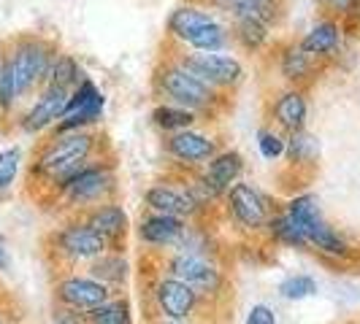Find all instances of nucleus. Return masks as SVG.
<instances>
[{
  "label": "nucleus",
  "instance_id": "40",
  "mask_svg": "<svg viewBox=\"0 0 360 324\" xmlns=\"http://www.w3.org/2000/svg\"><path fill=\"white\" fill-rule=\"evenodd\" d=\"M0 324H8V316H6V311L0 308Z\"/></svg>",
  "mask_w": 360,
  "mask_h": 324
},
{
  "label": "nucleus",
  "instance_id": "31",
  "mask_svg": "<svg viewBox=\"0 0 360 324\" xmlns=\"http://www.w3.org/2000/svg\"><path fill=\"white\" fill-rule=\"evenodd\" d=\"M266 227H269L271 238H274L276 243L290 246V249H309V243H307V238H304V233H301V227H298L288 214L271 216Z\"/></svg>",
  "mask_w": 360,
  "mask_h": 324
},
{
  "label": "nucleus",
  "instance_id": "17",
  "mask_svg": "<svg viewBox=\"0 0 360 324\" xmlns=\"http://www.w3.org/2000/svg\"><path fill=\"white\" fill-rule=\"evenodd\" d=\"M342 38H344L342 22H336L333 17H325L309 27L307 36L298 41V46L307 54H311L314 60H328V57L339 54Z\"/></svg>",
  "mask_w": 360,
  "mask_h": 324
},
{
  "label": "nucleus",
  "instance_id": "16",
  "mask_svg": "<svg viewBox=\"0 0 360 324\" xmlns=\"http://www.w3.org/2000/svg\"><path fill=\"white\" fill-rule=\"evenodd\" d=\"M165 151L176 162H184V165H206L219 149H217V141L212 135L190 127V130H179V133L165 135Z\"/></svg>",
  "mask_w": 360,
  "mask_h": 324
},
{
  "label": "nucleus",
  "instance_id": "5",
  "mask_svg": "<svg viewBox=\"0 0 360 324\" xmlns=\"http://www.w3.org/2000/svg\"><path fill=\"white\" fill-rule=\"evenodd\" d=\"M285 214L301 227V233L307 238L309 249L314 252H323L328 257H349V246L342 235L336 233L328 222L320 214V203L311 192H304V195H295V198L288 203V211Z\"/></svg>",
  "mask_w": 360,
  "mask_h": 324
},
{
  "label": "nucleus",
  "instance_id": "25",
  "mask_svg": "<svg viewBox=\"0 0 360 324\" xmlns=\"http://www.w3.org/2000/svg\"><path fill=\"white\" fill-rule=\"evenodd\" d=\"M231 36H233V41L244 49V52H260V49L269 43L271 27L266 25V22H260V19L236 17Z\"/></svg>",
  "mask_w": 360,
  "mask_h": 324
},
{
  "label": "nucleus",
  "instance_id": "11",
  "mask_svg": "<svg viewBox=\"0 0 360 324\" xmlns=\"http://www.w3.org/2000/svg\"><path fill=\"white\" fill-rule=\"evenodd\" d=\"M108 300H111V287L92 276H65L54 284V303L82 313H90L92 308L103 306Z\"/></svg>",
  "mask_w": 360,
  "mask_h": 324
},
{
  "label": "nucleus",
  "instance_id": "26",
  "mask_svg": "<svg viewBox=\"0 0 360 324\" xmlns=\"http://www.w3.org/2000/svg\"><path fill=\"white\" fill-rule=\"evenodd\" d=\"M87 76L82 71V65H79V60L73 57V54H57L52 62V68H49V76H46V84H52V87H63V90H76L82 81H84Z\"/></svg>",
  "mask_w": 360,
  "mask_h": 324
},
{
  "label": "nucleus",
  "instance_id": "41",
  "mask_svg": "<svg viewBox=\"0 0 360 324\" xmlns=\"http://www.w3.org/2000/svg\"><path fill=\"white\" fill-rule=\"evenodd\" d=\"M160 324H187V322H171V319H162Z\"/></svg>",
  "mask_w": 360,
  "mask_h": 324
},
{
  "label": "nucleus",
  "instance_id": "14",
  "mask_svg": "<svg viewBox=\"0 0 360 324\" xmlns=\"http://www.w3.org/2000/svg\"><path fill=\"white\" fill-rule=\"evenodd\" d=\"M165 270H168V276L190 284L198 292H219V287H222V273L217 270V265H212L209 259H203L198 254H174L165 262Z\"/></svg>",
  "mask_w": 360,
  "mask_h": 324
},
{
  "label": "nucleus",
  "instance_id": "28",
  "mask_svg": "<svg viewBox=\"0 0 360 324\" xmlns=\"http://www.w3.org/2000/svg\"><path fill=\"white\" fill-rule=\"evenodd\" d=\"M184 43H187L193 52H222V49L231 43V33H228L225 25H219V22L214 19V22H209V25L198 27Z\"/></svg>",
  "mask_w": 360,
  "mask_h": 324
},
{
  "label": "nucleus",
  "instance_id": "37",
  "mask_svg": "<svg viewBox=\"0 0 360 324\" xmlns=\"http://www.w3.org/2000/svg\"><path fill=\"white\" fill-rule=\"evenodd\" d=\"M52 322L54 324H87V313L73 311V308H68V306H60V303H54Z\"/></svg>",
  "mask_w": 360,
  "mask_h": 324
},
{
  "label": "nucleus",
  "instance_id": "22",
  "mask_svg": "<svg viewBox=\"0 0 360 324\" xmlns=\"http://www.w3.org/2000/svg\"><path fill=\"white\" fill-rule=\"evenodd\" d=\"M217 8L228 11L231 17H252L274 27L282 14V0H212Z\"/></svg>",
  "mask_w": 360,
  "mask_h": 324
},
{
  "label": "nucleus",
  "instance_id": "42",
  "mask_svg": "<svg viewBox=\"0 0 360 324\" xmlns=\"http://www.w3.org/2000/svg\"><path fill=\"white\" fill-rule=\"evenodd\" d=\"M3 52H6V43H0V62H3Z\"/></svg>",
  "mask_w": 360,
  "mask_h": 324
},
{
  "label": "nucleus",
  "instance_id": "2",
  "mask_svg": "<svg viewBox=\"0 0 360 324\" xmlns=\"http://www.w3.org/2000/svg\"><path fill=\"white\" fill-rule=\"evenodd\" d=\"M6 54L11 60V68L17 76L22 97L38 92L46 84V76L52 68L54 57L60 54L57 43L36 33H22L6 43Z\"/></svg>",
  "mask_w": 360,
  "mask_h": 324
},
{
  "label": "nucleus",
  "instance_id": "33",
  "mask_svg": "<svg viewBox=\"0 0 360 324\" xmlns=\"http://www.w3.org/2000/svg\"><path fill=\"white\" fill-rule=\"evenodd\" d=\"M19 170H22V149L19 146H6L0 151V198L8 195V189L17 184Z\"/></svg>",
  "mask_w": 360,
  "mask_h": 324
},
{
  "label": "nucleus",
  "instance_id": "15",
  "mask_svg": "<svg viewBox=\"0 0 360 324\" xmlns=\"http://www.w3.org/2000/svg\"><path fill=\"white\" fill-rule=\"evenodd\" d=\"M144 203L152 214L179 216L187 222L203 208L198 198L193 195V189H176L171 184H152L144 192Z\"/></svg>",
  "mask_w": 360,
  "mask_h": 324
},
{
  "label": "nucleus",
  "instance_id": "35",
  "mask_svg": "<svg viewBox=\"0 0 360 324\" xmlns=\"http://www.w3.org/2000/svg\"><path fill=\"white\" fill-rule=\"evenodd\" d=\"M257 149L266 160H279V157H285V135L266 127L257 133Z\"/></svg>",
  "mask_w": 360,
  "mask_h": 324
},
{
  "label": "nucleus",
  "instance_id": "18",
  "mask_svg": "<svg viewBox=\"0 0 360 324\" xmlns=\"http://www.w3.org/2000/svg\"><path fill=\"white\" fill-rule=\"evenodd\" d=\"M187 227H190V222L179 219V216L149 214L139 224V238L149 246H179Z\"/></svg>",
  "mask_w": 360,
  "mask_h": 324
},
{
  "label": "nucleus",
  "instance_id": "4",
  "mask_svg": "<svg viewBox=\"0 0 360 324\" xmlns=\"http://www.w3.org/2000/svg\"><path fill=\"white\" fill-rule=\"evenodd\" d=\"M155 90L160 92L168 103L190 108V111H195V114L212 111V108L217 106V100H219V92L212 90L209 84H203L198 76H193V73L181 65L179 60L158 68Z\"/></svg>",
  "mask_w": 360,
  "mask_h": 324
},
{
  "label": "nucleus",
  "instance_id": "29",
  "mask_svg": "<svg viewBox=\"0 0 360 324\" xmlns=\"http://www.w3.org/2000/svg\"><path fill=\"white\" fill-rule=\"evenodd\" d=\"M127 259L122 254H103L98 259L90 262V276L103 281L106 287H117V284H125L127 281Z\"/></svg>",
  "mask_w": 360,
  "mask_h": 324
},
{
  "label": "nucleus",
  "instance_id": "23",
  "mask_svg": "<svg viewBox=\"0 0 360 324\" xmlns=\"http://www.w3.org/2000/svg\"><path fill=\"white\" fill-rule=\"evenodd\" d=\"M209 22H214V17H212L206 8H198V6H179V8H174L171 17H168V33L174 38H179L181 43H184L198 27L209 25Z\"/></svg>",
  "mask_w": 360,
  "mask_h": 324
},
{
  "label": "nucleus",
  "instance_id": "21",
  "mask_svg": "<svg viewBox=\"0 0 360 324\" xmlns=\"http://www.w3.org/2000/svg\"><path fill=\"white\" fill-rule=\"evenodd\" d=\"M317 65L320 60H314L311 54H307L298 43H290L279 52V73L285 76V81L292 87H301L309 84L314 76H317Z\"/></svg>",
  "mask_w": 360,
  "mask_h": 324
},
{
  "label": "nucleus",
  "instance_id": "32",
  "mask_svg": "<svg viewBox=\"0 0 360 324\" xmlns=\"http://www.w3.org/2000/svg\"><path fill=\"white\" fill-rule=\"evenodd\" d=\"M87 324H133V313H130V303L125 297H111L103 306L92 308L87 313Z\"/></svg>",
  "mask_w": 360,
  "mask_h": 324
},
{
  "label": "nucleus",
  "instance_id": "38",
  "mask_svg": "<svg viewBox=\"0 0 360 324\" xmlns=\"http://www.w3.org/2000/svg\"><path fill=\"white\" fill-rule=\"evenodd\" d=\"M247 324H276V313H274V308L260 303V306L250 308V313H247Z\"/></svg>",
  "mask_w": 360,
  "mask_h": 324
},
{
  "label": "nucleus",
  "instance_id": "9",
  "mask_svg": "<svg viewBox=\"0 0 360 324\" xmlns=\"http://www.w3.org/2000/svg\"><path fill=\"white\" fill-rule=\"evenodd\" d=\"M103 106H106L103 92L98 90L90 79H84L76 90H71L65 114L60 116V122L54 125L52 133H79V130H87V127L95 125L103 116Z\"/></svg>",
  "mask_w": 360,
  "mask_h": 324
},
{
  "label": "nucleus",
  "instance_id": "6",
  "mask_svg": "<svg viewBox=\"0 0 360 324\" xmlns=\"http://www.w3.org/2000/svg\"><path fill=\"white\" fill-rule=\"evenodd\" d=\"M179 62L217 92L236 90L247 76L241 60L225 52H190L181 54Z\"/></svg>",
  "mask_w": 360,
  "mask_h": 324
},
{
  "label": "nucleus",
  "instance_id": "12",
  "mask_svg": "<svg viewBox=\"0 0 360 324\" xmlns=\"http://www.w3.org/2000/svg\"><path fill=\"white\" fill-rule=\"evenodd\" d=\"M241 173H244V157H241V151L225 149V151H217L214 157L206 162V168H203V173L198 176L195 187H198L200 195L206 200H214L219 195H225L236 181L241 179Z\"/></svg>",
  "mask_w": 360,
  "mask_h": 324
},
{
  "label": "nucleus",
  "instance_id": "8",
  "mask_svg": "<svg viewBox=\"0 0 360 324\" xmlns=\"http://www.w3.org/2000/svg\"><path fill=\"white\" fill-rule=\"evenodd\" d=\"M71 92L63 87H52L44 84L36 92V100L30 103V108H25L17 116V130L25 135H41L46 130H54V125L60 122V116L65 114Z\"/></svg>",
  "mask_w": 360,
  "mask_h": 324
},
{
  "label": "nucleus",
  "instance_id": "13",
  "mask_svg": "<svg viewBox=\"0 0 360 324\" xmlns=\"http://www.w3.org/2000/svg\"><path fill=\"white\" fill-rule=\"evenodd\" d=\"M155 303L160 313L171 322H187L200 303V292L174 276H162L155 284Z\"/></svg>",
  "mask_w": 360,
  "mask_h": 324
},
{
  "label": "nucleus",
  "instance_id": "24",
  "mask_svg": "<svg viewBox=\"0 0 360 324\" xmlns=\"http://www.w3.org/2000/svg\"><path fill=\"white\" fill-rule=\"evenodd\" d=\"M149 119H152V125L158 127V130H162L165 135H171V133H179V130H190V127L195 125L198 114L190 111V108H184V106L160 103V106L152 108Z\"/></svg>",
  "mask_w": 360,
  "mask_h": 324
},
{
  "label": "nucleus",
  "instance_id": "20",
  "mask_svg": "<svg viewBox=\"0 0 360 324\" xmlns=\"http://www.w3.org/2000/svg\"><path fill=\"white\" fill-rule=\"evenodd\" d=\"M84 222L90 224L95 233L101 235V238H106L108 246H117L120 241H125L127 235V214L122 205H117V203H98V205H92L87 216H84Z\"/></svg>",
  "mask_w": 360,
  "mask_h": 324
},
{
  "label": "nucleus",
  "instance_id": "10",
  "mask_svg": "<svg viewBox=\"0 0 360 324\" xmlns=\"http://www.w3.org/2000/svg\"><path fill=\"white\" fill-rule=\"evenodd\" d=\"M225 200H228V211L233 216L236 224H241L244 230L250 233H257L269 224L271 219V208L269 200L260 195V189L247 184V181H236L233 187L225 192Z\"/></svg>",
  "mask_w": 360,
  "mask_h": 324
},
{
  "label": "nucleus",
  "instance_id": "30",
  "mask_svg": "<svg viewBox=\"0 0 360 324\" xmlns=\"http://www.w3.org/2000/svg\"><path fill=\"white\" fill-rule=\"evenodd\" d=\"M320 154V144L314 135H309L307 130H298V133H290L285 138V157L292 165H309V162L317 160Z\"/></svg>",
  "mask_w": 360,
  "mask_h": 324
},
{
  "label": "nucleus",
  "instance_id": "36",
  "mask_svg": "<svg viewBox=\"0 0 360 324\" xmlns=\"http://www.w3.org/2000/svg\"><path fill=\"white\" fill-rule=\"evenodd\" d=\"M325 11L336 14V17L347 22V19H360V0H320Z\"/></svg>",
  "mask_w": 360,
  "mask_h": 324
},
{
  "label": "nucleus",
  "instance_id": "39",
  "mask_svg": "<svg viewBox=\"0 0 360 324\" xmlns=\"http://www.w3.org/2000/svg\"><path fill=\"white\" fill-rule=\"evenodd\" d=\"M11 270V254L6 249V243L0 241V273H8Z\"/></svg>",
  "mask_w": 360,
  "mask_h": 324
},
{
  "label": "nucleus",
  "instance_id": "34",
  "mask_svg": "<svg viewBox=\"0 0 360 324\" xmlns=\"http://www.w3.org/2000/svg\"><path fill=\"white\" fill-rule=\"evenodd\" d=\"M314 292H317V281H314L311 276H304V273L290 276V278H285V281L279 284V295H282L285 300H292V303L307 300Z\"/></svg>",
  "mask_w": 360,
  "mask_h": 324
},
{
  "label": "nucleus",
  "instance_id": "7",
  "mask_svg": "<svg viewBox=\"0 0 360 324\" xmlns=\"http://www.w3.org/2000/svg\"><path fill=\"white\" fill-rule=\"evenodd\" d=\"M49 243H52V252L68 262H92L111 249L106 238H101L84 219H73L57 227Z\"/></svg>",
  "mask_w": 360,
  "mask_h": 324
},
{
  "label": "nucleus",
  "instance_id": "27",
  "mask_svg": "<svg viewBox=\"0 0 360 324\" xmlns=\"http://www.w3.org/2000/svg\"><path fill=\"white\" fill-rule=\"evenodd\" d=\"M19 103H22V92H19L17 76H14L8 54L3 52V62H0V119H11Z\"/></svg>",
  "mask_w": 360,
  "mask_h": 324
},
{
  "label": "nucleus",
  "instance_id": "3",
  "mask_svg": "<svg viewBox=\"0 0 360 324\" xmlns=\"http://www.w3.org/2000/svg\"><path fill=\"white\" fill-rule=\"evenodd\" d=\"M117 187V170L114 162L108 160H90L84 162L79 170L71 176L54 184V195L63 200L65 205H98L106 203V198Z\"/></svg>",
  "mask_w": 360,
  "mask_h": 324
},
{
  "label": "nucleus",
  "instance_id": "19",
  "mask_svg": "<svg viewBox=\"0 0 360 324\" xmlns=\"http://www.w3.org/2000/svg\"><path fill=\"white\" fill-rule=\"evenodd\" d=\"M271 116H274V122L282 127L285 133L307 130V116H309L307 92L301 90V87H290V90H285L276 100H274Z\"/></svg>",
  "mask_w": 360,
  "mask_h": 324
},
{
  "label": "nucleus",
  "instance_id": "1",
  "mask_svg": "<svg viewBox=\"0 0 360 324\" xmlns=\"http://www.w3.org/2000/svg\"><path fill=\"white\" fill-rule=\"evenodd\" d=\"M98 138L90 130H79V133H52L49 141H44L36 157L30 162V179L38 184L54 187L65 176H71L73 170H79L84 162L92 160Z\"/></svg>",
  "mask_w": 360,
  "mask_h": 324
}]
</instances>
